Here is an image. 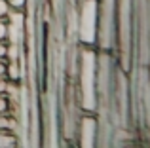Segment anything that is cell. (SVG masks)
<instances>
[{
	"label": "cell",
	"instance_id": "cell-1",
	"mask_svg": "<svg viewBox=\"0 0 150 148\" xmlns=\"http://www.w3.org/2000/svg\"><path fill=\"white\" fill-rule=\"evenodd\" d=\"M8 29H10V25H8L6 17H0V42H4L8 38Z\"/></svg>",
	"mask_w": 150,
	"mask_h": 148
},
{
	"label": "cell",
	"instance_id": "cell-2",
	"mask_svg": "<svg viewBox=\"0 0 150 148\" xmlns=\"http://www.w3.org/2000/svg\"><path fill=\"white\" fill-rule=\"evenodd\" d=\"M6 74L11 78V80H19V68H17V65H15V63H11L10 67L6 68Z\"/></svg>",
	"mask_w": 150,
	"mask_h": 148
},
{
	"label": "cell",
	"instance_id": "cell-3",
	"mask_svg": "<svg viewBox=\"0 0 150 148\" xmlns=\"http://www.w3.org/2000/svg\"><path fill=\"white\" fill-rule=\"evenodd\" d=\"M10 2L8 0H0V17H8L10 15Z\"/></svg>",
	"mask_w": 150,
	"mask_h": 148
},
{
	"label": "cell",
	"instance_id": "cell-4",
	"mask_svg": "<svg viewBox=\"0 0 150 148\" xmlns=\"http://www.w3.org/2000/svg\"><path fill=\"white\" fill-rule=\"evenodd\" d=\"M6 53H8V44L0 42V59H6Z\"/></svg>",
	"mask_w": 150,
	"mask_h": 148
},
{
	"label": "cell",
	"instance_id": "cell-5",
	"mask_svg": "<svg viewBox=\"0 0 150 148\" xmlns=\"http://www.w3.org/2000/svg\"><path fill=\"white\" fill-rule=\"evenodd\" d=\"M6 76V59H0V78Z\"/></svg>",
	"mask_w": 150,
	"mask_h": 148
}]
</instances>
